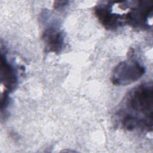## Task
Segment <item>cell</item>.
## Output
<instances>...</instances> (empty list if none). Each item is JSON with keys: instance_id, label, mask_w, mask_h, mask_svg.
<instances>
[{"instance_id": "obj_1", "label": "cell", "mask_w": 153, "mask_h": 153, "mask_svg": "<svg viewBox=\"0 0 153 153\" xmlns=\"http://www.w3.org/2000/svg\"><path fill=\"white\" fill-rule=\"evenodd\" d=\"M152 91L150 82L137 85L128 93L116 114L121 128L128 131H152Z\"/></svg>"}, {"instance_id": "obj_2", "label": "cell", "mask_w": 153, "mask_h": 153, "mask_svg": "<svg viewBox=\"0 0 153 153\" xmlns=\"http://www.w3.org/2000/svg\"><path fill=\"white\" fill-rule=\"evenodd\" d=\"M145 73V67L137 60L129 59L120 62L111 74V82L115 85H127L139 79Z\"/></svg>"}, {"instance_id": "obj_3", "label": "cell", "mask_w": 153, "mask_h": 153, "mask_svg": "<svg viewBox=\"0 0 153 153\" xmlns=\"http://www.w3.org/2000/svg\"><path fill=\"white\" fill-rule=\"evenodd\" d=\"M128 3L130 9L124 14V23L134 29H147L149 27V19L152 17L153 3L148 1H137Z\"/></svg>"}, {"instance_id": "obj_4", "label": "cell", "mask_w": 153, "mask_h": 153, "mask_svg": "<svg viewBox=\"0 0 153 153\" xmlns=\"http://www.w3.org/2000/svg\"><path fill=\"white\" fill-rule=\"evenodd\" d=\"M94 14L103 27L109 30H115L124 25V14L113 11V2L101 3L94 8Z\"/></svg>"}, {"instance_id": "obj_5", "label": "cell", "mask_w": 153, "mask_h": 153, "mask_svg": "<svg viewBox=\"0 0 153 153\" xmlns=\"http://www.w3.org/2000/svg\"><path fill=\"white\" fill-rule=\"evenodd\" d=\"M45 50L48 53L59 54L65 47V35L62 30L56 26H50L42 34Z\"/></svg>"}, {"instance_id": "obj_6", "label": "cell", "mask_w": 153, "mask_h": 153, "mask_svg": "<svg viewBox=\"0 0 153 153\" xmlns=\"http://www.w3.org/2000/svg\"><path fill=\"white\" fill-rule=\"evenodd\" d=\"M1 82L8 92L13 90L18 83L17 72L14 66L10 63L7 56L1 53Z\"/></svg>"}, {"instance_id": "obj_7", "label": "cell", "mask_w": 153, "mask_h": 153, "mask_svg": "<svg viewBox=\"0 0 153 153\" xmlns=\"http://www.w3.org/2000/svg\"><path fill=\"white\" fill-rule=\"evenodd\" d=\"M68 4V1H56L54 4V7L56 9L62 8L66 6Z\"/></svg>"}]
</instances>
